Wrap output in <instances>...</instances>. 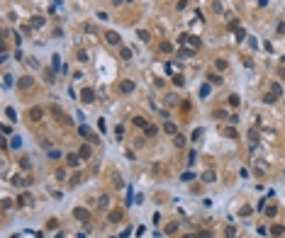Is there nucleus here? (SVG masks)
Instances as JSON below:
<instances>
[{
  "label": "nucleus",
  "instance_id": "nucleus-18",
  "mask_svg": "<svg viewBox=\"0 0 285 238\" xmlns=\"http://www.w3.org/2000/svg\"><path fill=\"white\" fill-rule=\"evenodd\" d=\"M185 41H188V44L192 46V49H197V46H200V39H197V36H188Z\"/></svg>",
  "mask_w": 285,
  "mask_h": 238
},
{
  "label": "nucleus",
  "instance_id": "nucleus-37",
  "mask_svg": "<svg viewBox=\"0 0 285 238\" xmlns=\"http://www.w3.org/2000/svg\"><path fill=\"white\" fill-rule=\"evenodd\" d=\"M192 177H195V175H192V172H185V175H183V177H180V180H183V182H190V180H192Z\"/></svg>",
  "mask_w": 285,
  "mask_h": 238
},
{
  "label": "nucleus",
  "instance_id": "nucleus-15",
  "mask_svg": "<svg viewBox=\"0 0 285 238\" xmlns=\"http://www.w3.org/2000/svg\"><path fill=\"white\" fill-rule=\"evenodd\" d=\"M51 68L54 70H61V59L59 56H51Z\"/></svg>",
  "mask_w": 285,
  "mask_h": 238
},
{
  "label": "nucleus",
  "instance_id": "nucleus-7",
  "mask_svg": "<svg viewBox=\"0 0 285 238\" xmlns=\"http://www.w3.org/2000/svg\"><path fill=\"white\" fill-rule=\"evenodd\" d=\"M78 161H81V156H78V153H68V156H66V163H68L71 168H73V165H78Z\"/></svg>",
  "mask_w": 285,
  "mask_h": 238
},
{
  "label": "nucleus",
  "instance_id": "nucleus-34",
  "mask_svg": "<svg viewBox=\"0 0 285 238\" xmlns=\"http://www.w3.org/2000/svg\"><path fill=\"white\" fill-rule=\"evenodd\" d=\"M275 211H278V206H266V214H268V216H273Z\"/></svg>",
  "mask_w": 285,
  "mask_h": 238
},
{
  "label": "nucleus",
  "instance_id": "nucleus-38",
  "mask_svg": "<svg viewBox=\"0 0 285 238\" xmlns=\"http://www.w3.org/2000/svg\"><path fill=\"white\" fill-rule=\"evenodd\" d=\"M127 2H134V0H127Z\"/></svg>",
  "mask_w": 285,
  "mask_h": 238
},
{
  "label": "nucleus",
  "instance_id": "nucleus-9",
  "mask_svg": "<svg viewBox=\"0 0 285 238\" xmlns=\"http://www.w3.org/2000/svg\"><path fill=\"white\" fill-rule=\"evenodd\" d=\"M30 117H32V122H39V119H42V109H39V107L30 109Z\"/></svg>",
  "mask_w": 285,
  "mask_h": 238
},
{
  "label": "nucleus",
  "instance_id": "nucleus-12",
  "mask_svg": "<svg viewBox=\"0 0 285 238\" xmlns=\"http://www.w3.org/2000/svg\"><path fill=\"white\" fill-rule=\"evenodd\" d=\"M32 27H34V29L44 27V17H32Z\"/></svg>",
  "mask_w": 285,
  "mask_h": 238
},
{
  "label": "nucleus",
  "instance_id": "nucleus-35",
  "mask_svg": "<svg viewBox=\"0 0 285 238\" xmlns=\"http://www.w3.org/2000/svg\"><path fill=\"white\" fill-rule=\"evenodd\" d=\"M224 68H227V61H224V59H220V61H217V70H224Z\"/></svg>",
  "mask_w": 285,
  "mask_h": 238
},
{
  "label": "nucleus",
  "instance_id": "nucleus-31",
  "mask_svg": "<svg viewBox=\"0 0 285 238\" xmlns=\"http://www.w3.org/2000/svg\"><path fill=\"white\" fill-rule=\"evenodd\" d=\"M173 83H176V85H183L185 80H183V75H173Z\"/></svg>",
  "mask_w": 285,
  "mask_h": 238
},
{
  "label": "nucleus",
  "instance_id": "nucleus-5",
  "mask_svg": "<svg viewBox=\"0 0 285 238\" xmlns=\"http://www.w3.org/2000/svg\"><path fill=\"white\" fill-rule=\"evenodd\" d=\"M17 88H22V90H27V88H32V78H30V75H22V78L17 80Z\"/></svg>",
  "mask_w": 285,
  "mask_h": 238
},
{
  "label": "nucleus",
  "instance_id": "nucleus-33",
  "mask_svg": "<svg viewBox=\"0 0 285 238\" xmlns=\"http://www.w3.org/2000/svg\"><path fill=\"white\" fill-rule=\"evenodd\" d=\"M239 214H241V216H249V214H251V206H241V211H239Z\"/></svg>",
  "mask_w": 285,
  "mask_h": 238
},
{
  "label": "nucleus",
  "instance_id": "nucleus-23",
  "mask_svg": "<svg viewBox=\"0 0 285 238\" xmlns=\"http://www.w3.org/2000/svg\"><path fill=\"white\" fill-rule=\"evenodd\" d=\"M10 146H12V148H20V146H22V141H20V136H12V141H10Z\"/></svg>",
  "mask_w": 285,
  "mask_h": 238
},
{
  "label": "nucleus",
  "instance_id": "nucleus-26",
  "mask_svg": "<svg viewBox=\"0 0 285 238\" xmlns=\"http://www.w3.org/2000/svg\"><path fill=\"white\" fill-rule=\"evenodd\" d=\"M78 61H88V54L83 49H78Z\"/></svg>",
  "mask_w": 285,
  "mask_h": 238
},
{
  "label": "nucleus",
  "instance_id": "nucleus-8",
  "mask_svg": "<svg viewBox=\"0 0 285 238\" xmlns=\"http://www.w3.org/2000/svg\"><path fill=\"white\" fill-rule=\"evenodd\" d=\"M271 233H273V236H283L285 229L280 226V224H273V226H271Z\"/></svg>",
  "mask_w": 285,
  "mask_h": 238
},
{
  "label": "nucleus",
  "instance_id": "nucleus-4",
  "mask_svg": "<svg viewBox=\"0 0 285 238\" xmlns=\"http://www.w3.org/2000/svg\"><path fill=\"white\" fill-rule=\"evenodd\" d=\"M132 90H134V83H132V80H122V83H120V93L129 95Z\"/></svg>",
  "mask_w": 285,
  "mask_h": 238
},
{
  "label": "nucleus",
  "instance_id": "nucleus-29",
  "mask_svg": "<svg viewBox=\"0 0 285 238\" xmlns=\"http://www.w3.org/2000/svg\"><path fill=\"white\" fill-rule=\"evenodd\" d=\"M210 80H212V83H217V85H220V83H222V75H217V73H215V75H212V73H210Z\"/></svg>",
  "mask_w": 285,
  "mask_h": 238
},
{
  "label": "nucleus",
  "instance_id": "nucleus-22",
  "mask_svg": "<svg viewBox=\"0 0 285 238\" xmlns=\"http://www.w3.org/2000/svg\"><path fill=\"white\" fill-rule=\"evenodd\" d=\"M207 95H210V85H207V83H205V85H202V88H200V97H207Z\"/></svg>",
  "mask_w": 285,
  "mask_h": 238
},
{
  "label": "nucleus",
  "instance_id": "nucleus-24",
  "mask_svg": "<svg viewBox=\"0 0 285 238\" xmlns=\"http://www.w3.org/2000/svg\"><path fill=\"white\" fill-rule=\"evenodd\" d=\"M275 97H278L275 93H268V95H266V102H268V104H273V102H275Z\"/></svg>",
  "mask_w": 285,
  "mask_h": 238
},
{
  "label": "nucleus",
  "instance_id": "nucleus-6",
  "mask_svg": "<svg viewBox=\"0 0 285 238\" xmlns=\"http://www.w3.org/2000/svg\"><path fill=\"white\" fill-rule=\"evenodd\" d=\"M90 153H93V148H90V146H88V143H85V146H81V148H78V156H81V158H90Z\"/></svg>",
  "mask_w": 285,
  "mask_h": 238
},
{
  "label": "nucleus",
  "instance_id": "nucleus-17",
  "mask_svg": "<svg viewBox=\"0 0 285 238\" xmlns=\"http://www.w3.org/2000/svg\"><path fill=\"white\" fill-rule=\"evenodd\" d=\"M163 129H166V131H168V134H176V131H178V129H176V124H173V122H166V124H163Z\"/></svg>",
  "mask_w": 285,
  "mask_h": 238
},
{
  "label": "nucleus",
  "instance_id": "nucleus-3",
  "mask_svg": "<svg viewBox=\"0 0 285 238\" xmlns=\"http://www.w3.org/2000/svg\"><path fill=\"white\" fill-rule=\"evenodd\" d=\"M81 97H83V102H95V93H93V88H83Z\"/></svg>",
  "mask_w": 285,
  "mask_h": 238
},
{
  "label": "nucleus",
  "instance_id": "nucleus-13",
  "mask_svg": "<svg viewBox=\"0 0 285 238\" xmlns=\"http://www.w3.org/2000/svg\"><path fill=\"white\" fill-rule=\"evenodd\" d=\"M5 117H7V119H12V122H15V119H17V112H15V109H12V107H5Z\"/></svg>",
  "mask_w": 285,
  "mask_h": 238
},
{
  "label": "nucleus",
  "instance_id": "nucleus-25",
  "mask_svg": "<svg viewBox=\"0 0 285 238\" xmlns=\"http://www.w3.org/2000/svg\"><path fill=\"white\" fill-rule=\"evenodd\" d=\"M122 59H125V61L132 59V49H122Z\"/></svg>",
  "mask_w": 285,
  "mask_h": 238
},
{
  "label": "nucleus",
  "instance_id": "nucleus-16",
  "mask_svg": "<svg viewBox=\"0 0 285 238\" xmlns=\"http://www.w3.org/2000/svg\"><path fill=\"white\" fill-rule=\"evenodd\" d=\"M227 102H229V107H239V97H236V95H229V97H227Z\"/></svg>",
  "mask_w": 285,
  "mask_h": 238
},
{
  "label": "nucleus",
  "instance_id": "nucleus-32",
  "mask_svg": "<svg viewBox=\"0 0 285 238\" xmlns=\"http://www.w3.org/2000/svg\"><path fill=\"white\" fill-rule=\"evenodd\" d=\"M49 158H51V161H56V158H61V153H59V151H49Z\"/></svg>",
  "mask_w": 285,
  "mask_h": 238
},
{
  "label": "nucleus",
  "instance_id": "nucleus-11",
  "mask_svg": "<svg viewBox=\"0 0 285 238\" xmlns=\"http://www.w3.org/2000/svg\"><path fill=\"white\" fill-rule=\"evenodd\" d=\"M137 36H139L141 41H151V34L146 32V29H139V32H137Z\"/></svg>",
  "mask_w": 285,
  "mask_h": 238
},
{
  "label": "nucleus",
  "instance_id": "nucleus-1",
  "mask_svg": "<svg viewBox=\"0 0 285 238\" xmlns=\"http://www.w3.org/2000/svg\"><path fill=\"white\" fill-rule=\"evenodd\" d=\"M73 216H76L78 221H88V216H90V211H88L85 206H76V209H73Z\"/></svg>",
  "mask_w": 285,
  "mask_h": 238
},
{
  "label": "nucleus",
  "instance_id": "nucleus-28",
  "mask_svg": "<svg viewBox=\"0 0 285 238\" xmlns=\"http://www.w3.org/2000/svg\"><path fill=\"white\" fill-rule=\"evenodd\" d=\"M185 143V136H180V134H176V146H183Z\"/></svg>",
  "mask_w": 285,
  "mask_h": 238
},
{
  "label": "nucleus",
  "instance_id": "nucleus-14",
  "mask_svg": "<svg viewBox=\"0 0 285 238\" xmlns=\"http://www.w3.org/2000/svg\"><path fill=\"white\" fill-rule=\"evenodd\" d=\"M107 219H110L112 224H117V221H122V214H120V211H110V216H107Z\"/></svg>",
  "mask_w": 285,
  "mask_h": 238
},
{
  "label": "nucleus",
  "instance_id": "nucleus-10",
  "mask_svg": "<svg viewBox=\"0 0 285 238\" xmlns=\"http://www.w3.org/2000/svg\"><path fill=\"white\" fill-rule=\"evenodd\" d=\"M202 180H205V182H215V180H217V175H215V170H207V172L202 175Z\"/></svg>",
  "mask_w": 285,
  "mask_h": 238
},
{
  "label": "nucleus",
  "instance_id": "nucleus-30",
  "mask_svg": "<svg viewBox=\"0 0 285 238\" xmlns=\"http://www.w3.org/2000/svg\"><path fill=\"white\" fill-rule=\"evenodd\" d=\"M195 158H197V153H195V151H190V153H188V163H190V165L195 163Z\"/></svg>",
  "mask_w": 285,
  "mask_h": 238
},
{
  "label": "nucleus",
  "instance_id": "nucleus-21",
  "mask_svg": "<svg viewBox=\"0 0 285 238\" xmlns=\"http://www.w3.org/2000/svg\"><path fill=\"white\" fill-rule=\"evenodd\" d=\"M2 88H5V90L12 88V75H5V78H2Z\"/></svg>",
  "mask_w": 285,
  "mask_h": 238
},
{
  "label": "nucleus",
  "instance_id": "nucleus-36",
  "mask_svg": "<svg viewBox=\"0 0 285 238\" xmlns=\"http://www.w3.org/2000/svg\"><path fill=\"white\" fill-rule=\"evenodd\" d=\"M146 136H156V127H146Z\"/></svg>",
  "mask_w": 285,
  "mask_h": 238
},
{
  "label": "nucleus",
  "instance_id": "nucleus-2",
  "mask_svg": "<svg viewBox=\"0 0 285 238\" xmlns=\"http://www.w3.org/2000/svg\"><path fill=\"white\" fill-rule=\"evenodd\" d=\"M105 39H107V44H112V46H120V41H122L117 32H107V34H105Z\"/></svg>",
  "mask_w": 285,
  "mask_h": 238
},
{
  "label": "nucleus",
  "instance_id": "nucleus-19",
  "mask_svg": "<svg viewBox=\"0 0 285 238\" xmlns=\"http://www.w3.org/2000/svg\"><path fill=\"white\" fill-rule=\"evenodd\" d=\"M78 136H90V129H88L85 124H81V127H78Z\"/></svg>",
  "mask_w": 285,
  "mask_h": 238
},
{
  "label": "nucleus",
  "instance_id": "nucleus-20",
  "mask_svg": "<svg viewBox=\"0 0 285 238\" xmlns=\"http://www.w3.org/2000/svg\"><path fill=\"white\" fill-rule=\"evenodd\" d=\"M97 206H100V209H107V206H110V197H100Z\"/></svg>",
  "mask_w": 285,
  "mask_h": 238
},
{
  "label": "nucleus",
  "instance_id": "nucleus-27",
  "mask_svg": "<svg viewBox=\"0 0 285 238\" xmlns=\"http://www.w3.org/2000/svg\"><path fill=\"white\" fill-rule=\"evenodd\" d=\"M134 124H137V127H144V129H146V122H144L141 117H134Z\"/></svg>",
  "mask_w": 285,
  "mask_h": 238
}]
</instances>
